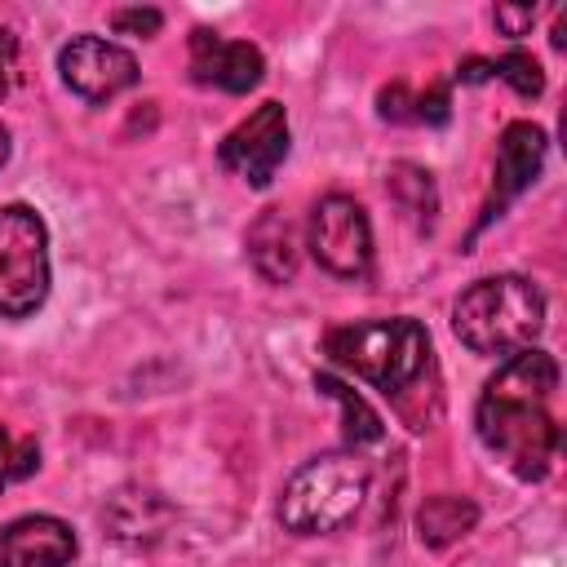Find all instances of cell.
I'll list each match as a JSON object with an SVG mask.
<instances>
[{
	"mask_svg": "<svg viewBox=\"0 0 567 567\" xmlns=\"http://www.w3.org/2000/svg\"><path fill=\"white\" fill-rule=\"evenodd\" d=\"M554 390H558L554 354L527 346L509 354L478 394V408H474L478 439L523 483H540L554 465V452H558V425L549 416Z\"/></svg>",
	"mask_w": 567,
	"mask_h": 567,
	"instance_id": "6da1fadb",
	"label": "cell"
},
{
	"mask_svg": "<svg viewBox=\"0 0 567 567\" xmlns=\"http://www.w3.org/2000/svg\"><path fill=\"white\" fill-rule=\"evenodd\" d=\"M323 354L377 385L385 399H403L430 372V332L408 315L341 323L323 337Z\"/></svg>",
	"mask_w": 567,
	"mask_h": 567,
	"instance_id": "7a4b0ae2",
	"label": "cell"
},
{
	"mask_svg": "<svg viewBox=\"0 0 567 567\" xmlns=\"http://www.w3.org/2000/svg\"><path fill=\"white\" fill-rule=\"evenodd\" d=\"M545 328V297L523 275H487L470 284L452 306V332L465 350L487 359H509L536 341Z\"/></svg>",
	"mask_w": 567,
	"mask_h": 567,
	"instance_id": "3957f363",
	"label": "cell"
},
{
	"mask_svg": "<svg viewBox=\"0 0 567 567\" xmlns=\"http://www.w3.org/2000/svg\"><path fill=\"white\" fill-rule=\"evenodd\" d=\"M372 470L359 452H323L310 456L279 492V523L292 536H328L346 527L368 496Z\"/></svg>",
	"mask_w": 567,
	"mask_h": 567,
	"instance_id": "277c9868",
	"label": "cell"
},
{
	"mask_svg": "<svg viewBox=\"0 0 567 567\" xmlns=\"http://www.w3.org/2000/svg\"><path fill=\"white\" fill-rule=\"evenodd\" d=\"M49 297V230L31 204L0 208V315L27 319Z\"/></svg>",
	"mask_w": 567,
	"mask_h": 567,
	"instance_id": "5b68a950",
	"label": "cell"
},
{
	"mask_svg": "<svg viewBox=\"0 0 567 567\" xmlns=\"http://www.w3.org/2000/svg\"><path fill=\"white\" fill-rule=\"evenodd\" d=\"M310 257L337 279H363L372 266V226L350 195H323L310 213Z\"/></svg>",
	"mask_w": 567,
	"mask_h": 567,
	"instance_id": "8992f818",
	"label": "cell"
},
{
	"mask_svg": "<svg viewBox=\"0 0 567 567\" xmlns=\"http://www.w3.org/2000/svg\"><path fill=\"white\" fill-rule=\"evenodd\" d=\"M284 159H288V115L279 102H261L217 146V164L226 173L244 177L248 186H270V177L279 173Z\"/></svg>",
	"mask_w": 567,
	"mask_h": 567,
	"instance_id": "52a82bcc",
	"label": "cell"
},
{
	"mask_svg": "<svg viewBox=\"0 0 567 567\" xmlns=\"http://www.w3.org/2000/svg\"><path fill=\"white\" fill-rule=\"evenodd\" d=\"M58 71H62V84L93 106H102V102H111L137 84V58L128 49H120L115 40H102V35L66 40L58 53Z\"/></svg>",
	"mask_w": 567,
	"mask_h": 567,
	"instance_id": "ba28073f",
	"label": "cell"
},
{
	"mask_svg": "<svg viewBox=\"0 0 567 567\" xmlns=\"http://www.w3.org/2000/svg\"><path fill=\"white\" fill-rule=\"evenodd\" d=\"M190 75L199 84H213L221 93H248L266 75V58L248 40H226L208 27L190 35Z\"/></svg>",
	"mask_w": 567,
	"mask_h": 567,
	"instance_id": "9c48e42d",
	"label": "cell"
},
{
	"mask_svg": "<svg viewBox=\"0 0 567 567\" xmlns=\"http://www.w3.org/2000/svg\"><path fill=\"white\" fill-rule=\"evenodd\" d=\"M75 532L53 514H22L0 527V567H71Z\"/></svg>",
	"mask_w": 567,
	"mask_h": 567,
	"instance_id": "30bf717a",
	"label": "cell"
},
{
	"mask_svg": "<svg viewBox=\"0 0 567 567\" xmlns=\"http://www.w3.org/2000/svg\"><path fill=\"white\" fill-rule=\"evenodd\" d=\"M545 151H549V137H545L540 124H532V120L505 124V133H501V142H496V186H492L487 217H501L505 204L518 199V195L536 182V173H540V164H545Z\"/></svg>",
	"mask_w": 567,
	"mask_h": 567,
	"instance_id": "8fae6325",
	"label": "cell"
},
{
	"mask_svg": "<svg viewBox=\"0 0 567 567\" xmlns=\"http://www.w3.org/2000/svg\"><path fill=\"white\" fill-rule=\"evenodd\" d=\"M248 257H252L257 275L270 279V284H288L297 275V257H301L297 252V226H292V217L284 208H266L252 221V230H248Z\"/></svg>",
	"mask_w": 567,
	"mask_h": 567,
	"instance_id": "7c38bea8",
	"label": "cell"
},
{
	"mask_svg": "<svg viewBox=\"0 0 567 567\" xmlns=\"http://www.w3.org/2000/svg\"><path fill=\"white\" fill-rule=\"evenodd\" d=\"M474 523H478V505L465 501V496H430L416 509V536L430 549H443V545L461 540L465 532H474Z\"/></svg>",
	"mask_w": 567,
	"mask_h": 567,
	"instance_id": "4fadbf2b",
	"label": "cell"
},
{
	"mask_svg": "<svg viewBox=\"0 0 567 567\" xmlns=\"http://www.w3.org/2000/svg\"><path fill=\"white\" fill-rule=\"evenodd\" d=\"M315 390H323L328 399H337L341 403V425H346V443L350 447H363V443H377L381 439V416L368 408V399L363 394H354L346 381H337L332 372H319L315 377Z\"/></svg>",
	"mask_w": 567,
	"mask_h": 567,
	"instance_id": "5bb4252c",
	"label": "cell"
},
{
	"mask_svg": "<svg viewBox=\"0 0 567 567\" xmlns=\"http://www.w3.org/2000/svg\"><path fill=\"white\" fill-rule=\"evenodd\" d=\"M385 186H390V195H394L408 213H416V217L430 226V217H434V208H439V195H434V182H430L425 168H416V164H390Z\"/></svg>",
	"mask_w": 567,
	"mask_h": 567,
	"instance_id": "9a60e30c",
	"label": "cell"
},
{
	"mask_svg": "<svg viewBox=\"0 0 567 567\" xmlns=\"http://www.w3.org/2000/svg\"><path fill=\"white\" fill-rule=\"evenodd\" d=\"M492 75L505 80L518 97H540V93H545V71H540V62H536L532 53H523V49L501 53V58L492 62Z\"/></svg>",
	"mask_w": 567,
	"mask_h": 567,
	"instance_id": "2e32d148",
	"label": "cell"
},
{
	"mask_svg": "<svg viewBox=\"0 0 567 567\" xmlns=\"http://www.w3.org/2000/svg\"><path fill=\"white\" fill-rule=\"evenodd\" d=\"M35 465H40V443L35 439H9V430L0 425V487L35 474Z\"/></svg>",
	"mask_w": 567,
	"mask_h": 567,
	"instance_id": "e0dca14e",
	"label": "cell"
},
{
	"mask_svg": "<svg viewBox=\"0 0 567 567\" xmlns=\"http://www.w3.org/2000/svg\"><path fill=\"white\" fill-rule=\"evenodd\" d=\"M377 115L381 120H394V124H412L416 120V97L403 84H390V89L377 93Z\"/></svg>",
	"mask_w": 567,
	"mask_h": 567,
	"instance_id": "ac0fdd59",
	"label": "cell"
},
{
	"mask_svg": "<svg viewBox=\"0 0 567 567\" xmlns=\"http://www.w3.org/2000/svg\"><path fill=\"white\" fill-rule=\"evenodd\" d=\"M111 27H115L120 35H155V31L164 27V13H159V9H115Z\"/></svg>",
	"mask_w": 567,
	"mask_h": 567,
	"instance_id": "d6986e66",
	"label": "cell"
},
{
	"mask_svg": "<svg viewBox=\"0 0 567 567\" xmlns=\"http://www.w3.org/2000/svg\"><path fill=\"white\" fill-rule=\"evenodd\" d=\"M492 22H496L509 40H518V35H527V31H532L536 9H532V4H496V9H492Z\"/></svg>",
	"mask_w": 567,
	"mask_h": 567,
	"instance_id": "ffe728a7",
	"label": "cell"
},
{
	"mask_svg": "<svg viewBox=\"0 0 567 567\" xmlns=\"http://www.w3.org/2000/svg\"><path fill=\"white\" fill-rule=\"evenodd\" d=\"M447 89L443 84H430V93L416 97V120L421 124H447Z\"/></svg>",
	"mask_w": 567,
	"mask_h": 567,
	"instance_id": "44dd1931",
	"label": "cell"
},
{
	"mask_svg": "<svg viewBox=\"0 0 567 567\" xmlns=\"http://www.w3.org/2000/svg\"><path fill=\"white\" fill-rule=\"evenodd\" d=\"M13 80H18V35L0 27V97L13 89Z\"/></svg>",
	"mask_w": 567,
	"mask_h": 567,
	"instance_id": "7402d4cb",
	"label": "cell"
},
{
	"mask_svg": "<svg viewBox=\"0 0 567 567\" xmlns=\"http://www.w3.org/2000/svg\"><path fill=\"white\" fill-rule=\"evenodd\" d=\"M456 80H461V84H483V80H492V62H487V58H465V62L456 66Z\"/></svg>",
	"mask_w": 567,
	"mask_h": 567,
	"instance_id": "603a6c76",
	"label": "cell"
},
{
	"mask_svg": "<svg viewBox=\"0 0 567 567\" xmlns=\"http://www.w3.org/2000/svg\"><path fill=\"white\" fill-rule=\"evenodd\" d=\"M4 159H9V133H4V124H0V168H4Z\"/></svg>",
	"mask_w": 567,
	"mask_h": 567,
	"instance_id": "cb8c5ba5",
	"label": "cell"
}]
</instances>
